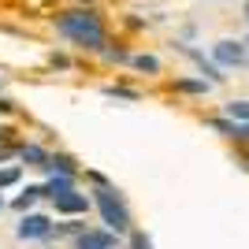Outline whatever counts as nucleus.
<instances>
[{
  "instance_id": "2eb2a0df",
  "label": "nucleus",
  "mask_w": 249,
  "mask_h": 249,
  "mask_svg": "<svg viewBox=\"0 0 249 249\" xmlns=\"http://www.w3.org/2000/svg\"><path fill=\"white\" fill-rule=\"evenodd\" d=\"M246 19H249V4H246Z\"/></svg>"
},
{
  "instance_id": "7ed1b4c3",
  "label": "nucleus",
  "mask_w": 249,
  "mask_h": 249,
  "mask_svg": "<svg viewBox=\"0 0 249 249\" xmlns=\"http://www.w3.org/2000/svg\"><path fill=\"white\" fill-rule=\"evenodd\" d=\"M212 60L219 63V67H246V60H249V45H242V41H216L212 45Z\"/></svg>"
},
{
  "instance_id": "1a4fd4ad",
  "label": "nucleus",
  "mask_w": 249,
  "mask_h": 249,
  "mask_svg": "<svg viewBox=\"0 0 249 249\" xmlns=\"http://www.w3.org/2000/svg\"><path fill=\"white\" fill-rule=\"evenodd\" d=\"M227 119H234V123H249V101H231L227 104Z\"/></svg>"
},
{
  "instance_id": "f03ea898",
  "label": "nucleus",
  "mask_w": 249,
  "mask_h": 249,
  "mask_svg": "<svg viewBox=\"0 0 249 249\" xmlns=\"http://www.w3.org/2000/svg\"><path fill=\"white\" fill-rule=\"evenodd\" d=\"M97 208H101L104 227L112 231V234H119V231H126V227H130V216H126L123 201L115 197L112 190H97Z\"/></svg>"
},
{
  "instance_id": "20e7f679",
  "label": "nucleus",
  "mask_w": 249,
  "mask_h": 249,
  "mask_svg": "<svg viewBox=\"0 0 249 249\" xmlns=\"http://www.w3.org/2000/svg\"><path fill=\"white\" fill-rule=\"evenodd\" d=\"M15 234H19V238H45V234H52V223H49V216L30 212V216H22V223H19Z\"/></svg>"
},
{
  "instance_id": "6e6552de",
  "label": "nucleus",
  "mask_w": 249,
  "mask_h": 249,
  "mask_svg": "<svg viewBox=\"0 0 249 249\" xmlns=\"http://www.w3.org/2000/svg\"><path fill=\"white\" fill-rule=\"evenodd\" d=\"M22 160H26V164H34V167H49L52 156H45L37 145H22Z\"/></svg>"
},
{
  "instance_id": "423d86ee",
  "label": "nucleus",
  "mask_w": 249,
  "mask_h": 249,
  "mask_svg": "<svg viewBox=\"0 0 249 249\" xmlns=\"http://www.w3.org/2000/svg\"><path fill=\"white\" fill-rule=\"evenodd\" d=\"M82 249H112L115 246V234H104V231H86L82 238H78Z\"/></svg>"
},
{
  "instance_id": "39448f33",
  "label": "nucleus",
  "mask_w": 249,
  "mask_h": 249,
  "mask_svg": "<svg viewBox=\"0 0 249 249\" xmlns=\"http://www.w3.org/2000/svg\"><path fill=\"white\" fill-rule=\"evenodd\" d=\"M56 201V212H67V216H82L86 208H89V197L86 194H60V197H52Z\"/></svg>"
},
{
  "instance_id": "ddd939ff",
  "label": "nucleus",
  "mask_w": 249,
  "mask_h": 249,
  "mask_svg": "<svg viewBox=\"0 0 249 249\" xmlns=\"http://www.w3.org/2000/svg\"><path fill=\"white\" fill-rule=\"evenodd\" d=\"M130 246H134V249H153V246H149V238H145V234H134V238H130Z\"/></svg>"
},
{
  "instance_id": "9d476101",
  "label": "nucleus",
  "mask_w": 249,
  "mask_h": 249,
  "mask_svg": "<svg viewBox=\"0 0 249 249\" xmlns=\"http://www.w3.org/2000/svg\"><path fill=\"white\" fill-rule=\"evenodd\" d=\"M41 194H45L41 186H30V190H26V194H22L19 201H15V208H19V212H26V208H30V205H34L37 197H41Z\"/></svg>"
},
{
  "instance_id": "dca6fc26",
  "label": "nucleus",
  "mask_w": 249,
  "mask_h": 249,
  "mask_svg": "<svg viewBox=\"0 0 249 249\" xmlns=\"http://www.w3.org/2000/svg\"><path fill=\"white\" fill-rule=\"evenodd\" d=\"M246 45H249V37H246Z\"/></svg>"
},
{
  "instance_id": "0eeeda50",
  "label": "nucleus",
  "mask_w": 249,
  "mask_h": 249,
  "mask_svg": "<svg viewBox=\"0 0 249 249\" xmlns=\"http://www.w3.org/2000/svg\"><path fill=\"white\" fill-rule=\"evenodd\" d=\"M182 52H186V56H190V60H194V63H201V71H205L208 78H212V82H219V78H223V74H219V63H208V60H205V56H201L197 49H182Z\"/></svg>"
},
{
  "instance_id": "f8f14e48",
  "label": "nucleus",
  "mask_w": 249,
  "mask_h": 249,
  "mask_svg": "<svg viewBox=\"0 0 249 249\" xmlns=\"http://www.w3.org/2000/svg\"><path fill=\"white\" fill-rule=\"evenodd\" d=\"M19 182V167H0V186H11Z\"/></svg>"
},
{
  "instance_id": "4468645a",
  "label": "nucleus",
  "mask_w": 249,
  "mask_h": 249,
  "mask_svg": "<svg viewBox=\"0 0 249 249\" xmlns=\"http://www.w3.org/2000/svg\"><path fill=\"white\" fill-rule=\"evenodd\" d=\"M178 89H190V93H201V89H205V82H178Z\"/></svg>"
},
{
  "instance_id": "f257e3e1",
  "label": "nucleus",
  "mask_w": 249,
  "mask_h": 249,
  "mask_svg": "<svg viewBox=\"0 0 249 249\" xmlns=\"http://www.w3.org/2000/svg\"><path fill=\"white\" fill-rule=\"evenodd\" d=\"M56 30L63 37H71L74 45H82V49H101L104 45V26L93 11H67V15L56 19Z\"/></svg>"
},
{
  "instance_id": "9b49d317",
  "label": "nucleus",
  "mask_w": 249,
  "mask_h": 249,
  "mask_svg": "<svg viewBox=\"0 0 249 249\" xmlns=\"http://www.w3.org/2000/svg\"><path fill=\"white\" fill-rule=\"evenodd\" d=\"M134 67H138V71L156 74V71H160V60H156V56H134Z\"/></svg>"
}]
</instances>
